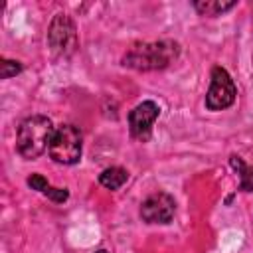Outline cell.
I'll return each mask as SVG.
<instances>
[{"mask_svg":"<svg viewBox=\"0 0 253 253\" xmlns=\"http://www.w3.org/2000/svg\"><path fill=\"white\" fill-rule=\"evenodd\" d=\"M53 132H55V128H53V125L47 117H42V115L28 117L18 126L16 148L24 158L34 160L49 148Z\"/></svg>","mask_w":253,"mask_h":253,"instance_id":"obj_1","label":"cell"},{"mask_svg":"<svg viewBox=\"0 0 253 253\" xmlns=\"http://www.w3.org/2000/svg\"><path fill=\"white\" fill-rule=\"evenodd\" d=\"M180 53V47L176 42H152V43H138L128 49V53L123 57V63L126 67L138 69V71H154L168 67Z\"/></svg>","mask_w":253,"mask_h":253,"instance_id":"obj_2","label":"cell"},{"mask_svg":"<svg viewBox=\"0 0 253 253\" xmlns=\"http://www.w3.org/2000/svg\"><path fill=\"white\" fill-rule=\"evenodd\" d=\"M81 130L75 125H59L51 136L47 154L57 164H77L81 158Z\"/></svg>","mask_w":253,"mask_h":253,"instance_id":"obj_3","label":"cell"},{"mask_svg":"<svg viewBox=\"0 0 253 253\" xmlns=\"http://www.w3.org/2000/svg\"><path fill=\"white\" fill-rule=\"evenodd\" d=\"M235 95H237V89L231 75L221 65H215L211 69V83L206 95V107L210 111H223L233 105Z\"/></svg>","mask_w":253,"mask_h":253,"instance_id":"obj_4","label":"cell"},{"mask_svg":"<svg viewBox=\"0 0 253 253\" xmlns=\"http://www.w3.org/2000/svg\"><path fill=\"white\" fill-rule=\"evenodd\" d=\"M47 42L53 53L57 55H71L77 47V32L75 24L67 14H57L47 30Z\"/></svg>","mask_w":253,"mask_h":253,"instance_id":"obj_5","label":"cell"},{"mask_svg":"<svg viewBox=\"0 0 253 253\" xmlns=\"http://www.w3.org/2000/svg\"><path fill=\"white\" fill-rule=\"evenodd\" d=\"M160 115V107L154 101H142L128 113V130L136 140H148L152 132V125Z\"/></svg>","mask_w":253,"mask_h":253,"instance_id":"obj_6","label":"cell"},{"mask_svg":"<svg viewBox=\"0 0 253 253\" xmlns=\"http://www.w3.org/2000/svg\"><path fill=\"white\" fill-rule=\"evenodd\" d=\"M176 202L166 192H156L148 196L140 206V217L146 223H168L174 217Z\"/></svg>","mask_w":253,"mask_h":253,"instance_id":"obj_7","label":"cell"},{"mask_svg":"<svg viewBox=\"0 0 253 253\" xmlns=\"http://www.w3.org/2000/svg\"><path fill=\"white\" fill-rule=\"evenodd\" d=\"M128 174L125 168L121 166H111V168H105L101 174H99V184L107 190H119L125 182H126Z\"/></svg>","mask_w":253,"mask_h":253,"instance_id":"obj_8","label":"cell"},{"mask_svg":"<svg viewBox=\"0 0 253 253\" xmlns=\"http://www.w3.org/2000/svg\"><path fill=\"white\" fill-rule=\"evenodd\" d=\"M229 162H231L233 170L239 174V188L243 192H253V166L245 164L243 158H239V156H231Z\"/></svg>","mask_w":253,"mask_h":253,"instance_id":"obj_9","label":"cell"},{"mask_svg":"<svg viewBox=\"0 0 253 253\" xmlns=\"http://www.w3.org/2000/svg\"><path fill=\"white\" fill-rule=\"evenodd\" d=\"M194 8L202 14V16H219L231 8H235V2H221V0H202V2H194Z\"/></svg>","mask_w":253,"mask_h":253,"instance_id":"obj_10","label":"cell"},{"mask_svg":"<svg viewBox=\"0 0 253 253\" xmlns=\"http://www.w3.org/2000/svg\"><path fill=\"white\" fill-rule=\"evenodd\" d=\"M20 71H22V63L20 61L2 57V61H0V77L2 79H10V77H14Z\"/></svg>","mask_w":253,"mask_h":253,"instance_id":"obj_11","label":"cell"},{"mask_svg":"<svg viewBox=\"0 0 253 253\" xmlns=\"http://www.w3.org/2000/svg\"><path fill=\"white\" fill-rule=\"evenodd\" d=\"M43 196H47L49 200H53L55 204H61V202H65L67 198H69V192L65 190V188H53V186H45L43 188V192H42Z\"/></svg>","mask_w":253,"mask_h":253,"instance_id":"obj_12","label":"cell"},{"mask_svg":"<svg viewBox=\"0 0 253 253\" xmlns=\"http://www.w3.org/2000/svg\"><path fill=\"white\" fill-rule=\"evenodd\" d=\"M95 253H107V251H105V249H99V251H95Z\"/></svg>","mask_w":253,"mask_h":253,"instance_id":"obj_13","label":"cell"}]
</instances>
